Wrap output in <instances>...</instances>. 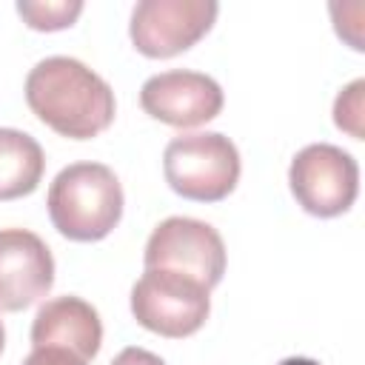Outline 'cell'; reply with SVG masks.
Returning a JSON list of instances; mask_svg holds the SVG:
<instances>
[{
    "label": "cell",
    "mask_w": 365,
    "mask_h": 365,
    "mask_svg": "<svg viewBox=\"0 0 365 365\" xmlns=\"http://www.w3.org/2000/svg\"><path fill=\"white\" fill-rule=\"evenodd\" d=\"M29 108L68 140H91L114 120V91L74 57H46L26 77Z\"/></svg>",
    "instance_id": "1"
},
{
    "label": "cell",
    "mask_w": 365,
    "mask_h": 365,
    "mask_svg": "<svg viewBox=\"0 0 365 365\" xmlns=\"http://www.w3.org/2000/svg\"><path fill=\"white\" fill-rule=\"evenodd\" d=\"M48 217L74 242H97L123 217V188L103 163H71L48 185Z\"/></svg>",
    "instance_id": "2"
},
{
    "label": "cell",
    "mask_w": 365,
    "mask_h": 365,
    "mask_svg": "<svg viewBox=\"0 0 365 365\" xmlns=\"http://www.w3.org/2000/svg\"><path fill=\"white\" fill-rule=\"evenodd\" d=\"M163 174L180 197L194 202H220L237 188L240 151L220 131L180 134L165 145Z\"/></svg>",
    "instance_id": "3"
},
{
    "label": "cell",
    "mask_w": 365,
    "mask_h": 365,
    "mask_svg": "<svg viewBox=\"0 0 365 365\" xmlns=\"http://www.w3.org/2000/svg\"><path fill=\"white\" fill-rule=\"evenodd\" d=\"M131 314L143 328L168 339H182L205 325L211 297L202 282L185 274L145 268L131 288Z\"/></svg>",
    "instance_id": "4"
},
{
    "label": "cell",
    "mask_w": 365,
    "mask_h": 365,
    "mask_svg": "<svg viewBox=\"0 0 365 365\" xmlns=\"http://www.w3.org/2000/svg\"><path fill=\"white\" fill-rule=\"evenodd\" d=\"M294 200L314 217L345 214L359 194L356 160L331 143H314L297 151L288 168Z\"/></svg>",
    "instance_id": "5"
},
{
    "label": "cell",
    "mask_w": 365,
    "mask_h": 365,
    "mask_svg": "<svg viewBox=\"0 0 365 365\" xmlns=\"http://www.w3.org/2000/svg\"><path fill=\"white\" fill-rule=\"evenodd\" d=\"M143 262L145 268L185 274L211 291L225 274V245L208 222L194 217H168L151 231Z\"/></svg>",
    "instance_id": "6"
},
{
    "label": "cell",
    "mask_w": 365,
    "mask_h": 365,
    "mask_svg": "<svg viewBox=\"0 0 365 365\" xmlns=\"http://www.w3.org/2000/svg\"><path fill=\"white\" fill-rule=\"evenodd\" d=\"M217 11L220 6L211 0H143L131 11L128 34L140 54L165 60L200 43L211 31Z\"/></svg>",
    "instance_id": "7"
},
{
    "label": "cell",
    "mask_w": 365,
    "mask_h": 365,
    "mask_svg": "<svg viewBox=\"0 0 365 365\" xmlns=\"http://www.w3.org/2000/svg\"><path fill=\"white\" fill-rule=\"evenodd\" d=\"M222 88L202 71L174 68L154 74L140 88V106L154 120L174 128H197L222 111Z\"/></svg>",
    "instance_id": "8"
},
{
    "label": "cell",
    "mask_w": 365,
    "mask_h": 365,
    "mask_svg": "<svg viewBox=\"0 0 365 365\" xmlns=\"http://www.w3.org/2000/svg\"><path fill=\"white\" fill-rule=\"evenodd\" d=\"M54 285L48 245L26 228L0 231V311H23Z\"/></svg>",
    "instance_id": "9"
},
{
    "label": "cell",
    "mask_w": 365,
    "mask_h": 365,
    "mask_svg": "<svg viewBox=\"0 0 365 365\" xmlns=\"http://www.w3.org/2000/svg\"><path fill=\"white\" fill-rule=\"evenodd\" d=\"M103 342V322L94 305L80 297H54L40 305L31 322V345H60L91 362Z\"/></svg>",
    "instance_id": "10"
},
{
    "label": "cell",
    "mask_w": 365,
    "mask_h": 365,
    "mask_svg": "<svg viewBox=\"0 0 365 365\" xmlns=\"http://www.w3.org/2000/svg\"><path fill=\"white\" fill-rule=\"evenodd\" d=\"M46 171L40 143L17 128H0V202L31 194Z\"/></svg>",
    "instance_id": "11"
},
{
    "label": "cell",
    "mask_w": 365,
    "mask_h": 365,
    "mask_svg": "<svg viewBox=\"0 0 365 365\" xmlns=\"http://www.w3.org/2000/svg\"><path fill=\"white\" fill-rule=\"evenodd\" d=\"M83 11L80 0H57V3H17V14L34 31H60L68 29Z\"/></svg>",
    "instance_id": "12"
},
{
    "label": "cell",
    "mask_w": 365,
    "mask_h": 365,
    "mask_svg": "<svg viewBox=\"0 0 365 365\" xmlns=\"http://www.w3.org/2000/svg\"><path fill=\"white\" fill-rule=\"evenodd\" d=\"M362 88H365V83L354 80L345 91H339V97L334 103V123L356 140H362V125H359V120H362Z\"/></svg>",
    "instance_id": "13"
},
{
    "label": "cell",
    "mask_w": 365,
    "mask_h": 365,
    "mask_svg": "<svg viewBox=\"0 0 365 365\" xmlns=\"http://www.w3.org/2000/svg\"><path fill=\"white\" fill-rule=\"evenodd\" d=\"M23 365H88V362L80 359L68 348H60V345H37L23 359Z\"/></svg>",
    "instance_id": "14"
},
{
    "label": "cell",
    "mask_w": 365,
    "mask_h": 365,
    "mask_svg": "<svg viewBox=\"0 0 365 365\" xmlns=\"http://www.w3.org/2000/svg\"><path fill=\"white\" fill-rule=\"evenodd\" d=\"M111 365H165L157 354H151V351H145V348H137V345H131V348H123L114 359H111Z\"/></svg>",
    "instance_id": "15"
},
{
    "label": "cell",
    "mask_w": 365,
    "mask_h": 365,
    "mask_svg": "<svg viewBox=\"0 0 365 365\" xmlns=\"http://www.w3.org/2000/svg\"><path fill=\"white\" fill-rule=\"evenodd\" d=\"M279 365H319L317 359H305V356H288V359H282Z\"/></svg>",
    "instance_id": "16"
},
{
    "label": "cell",
    "mask_w": 365,
    "mask_h": 365,
    "mask_svg": "<svg viewBox=\"0 0 365 365\" xmlns=\"http://www.w3.org/2000/svg\"><path fill=\"white\" fill-rule=\"evenodd\" d=\"M3 345H6V328H3V319H0V354H3Z\"/></svg>",
    "instance_id": "17"
}]
</instances>
